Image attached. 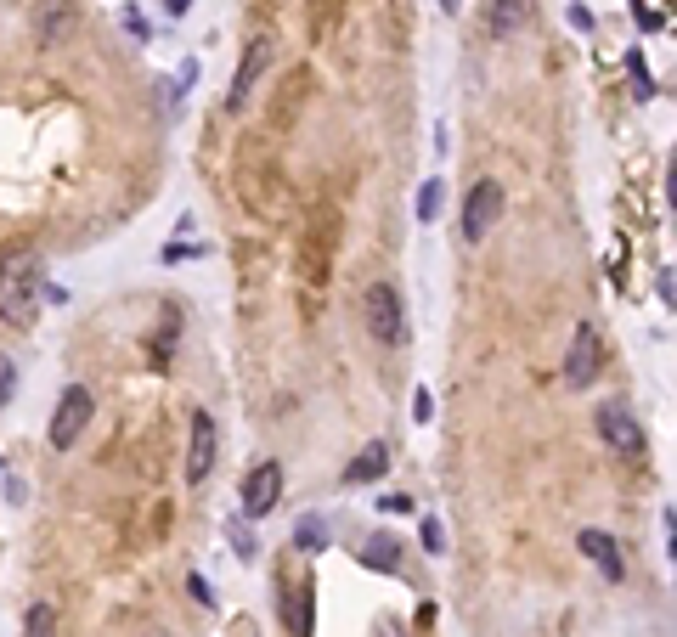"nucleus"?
<instances>
[{
  "label": "nucleus",
  "instance_id": "f257e3e1",
  "mask_svg": "<svg viewBox=\"0 0 677 637\" xmlns=\"http://www.w3.org/2000/svg\"><path fill=\"white\" fill-rule=\"evenodd\" d=\"M46 294V265L34 249H6L0 254V322L6 327H29Z\"/></svg>",
  "mask_w": 677,
  "mask_h": 637
},
{
  "label": "nucleus",
  "instance_id": "f03ea898",
  "mask_svg": "<svg viewBox=\"0 0 677 637\" xmlns=\"http://www.w3.org/2000/svg\"><path fill=\"white\" fill-rule=\"evenodd\" d=\"M362 316H367V333H373L384 350H401V344H407V311H401V294H395V282H367Z\"/></svg>",
  "mask_w": 677,
  "mask_h": 637
},
{
  "label": "nucleus",
  "instance_id": "7ed1b4c3",
  "mask_svg": "<svg viewBox=\"0 0 677 637\" xmlns=\"http://www.w3.org/2000/svg\"><path fill=\"white\" fill-rule=\"evenodd\" d=\"M91 412H96V395H91L85 384H68L63 395H57V412H51V429H46L51 451H68V446H74V440L85 435Z\"/></svg>",
  "mask_w": 677,
  "mask_h": 637
},
{
  "label": "nucleus",
  "instance_id": "20e7f679",
  "mask_svg": "<svg viewBox=\"0 0 677 637\" xmlns=\"http://www.w3.org/2000/svg\"><path fill=\"white\" fill-rule=\"evenodd\" d=\"M503 203H508L503 181H474L469 198H463V243H486L491 226L503 220Z\"/></svg>",
  "mask_w": 677,
  "mask_h": 637
},
{
  "label": "nucleus",
  "instance_id": "39448f33",
  "mask_svg": "<svg viewBox=\"0 0 677 637\" xmlns=\"http://www.w3.org/2000/svg\"><path fill=\"white\" fill-rule=\"evenodd\" d=\"M277 502H283V463L277 457H266V463H254L249 474H243V519H266V513H277Z\"/></svg>",
  "mask_w": 677,
  "mask_h": 637
},
{
  "label": "nucleus",
  "instance_id": "423d86ee",
  "mask_svg": "<svg viewBox=\"0 0 677 637\" xmlns=\"http://www.w3.org/2000/svg\"><path fill=\"white\" fill-rule=\"evenodd\" d=\"M215 463H221V423L209 418V412H192V440H187V485L192 491L215 474Z\"/></svg>",
  "mask_w": 677,
  "mask_h": 637
},
{
  "label": "nucleus",
  "instance_id": "0eeeda50",
  "mask_svg": "<svg viewBox=\"0 0 677 637\" xmlns=\"http://www.w3.org/2000/svg\"><path fill=\"white\" fill-rule=\"evenodd\" d=\"M599 373H604V344H599V333L593 327H576L570 333V356H565V389H593L599 384Z\"/></svg>",
  "mask_w": 677,
  "mask_h": 637
},
{
  "label": "nucleus",
  "instance_id": "6e6552de",
  "mask_svg": "<svg viewBox=\"0 0 677 637\" xmlns=\"http://www.w3.org/2000/svg\"><path fill=\"white\" fill-rule=\"evenodd\" d=\"M599 435H604V446L610 451H621V457H644L649 451V435H644V423L632 418L627 406H599Z\"/></svg>",
  "mask_w": 677,
  "mask_h": 637
},
{
  "label": "nucleus",
  "instance_id": "1a4fd4ad",
  "mask_svg": "<svg viewBox=\"0 0 677 637\" xmlns=\"http://www.w3.org/2000/svg\"><path fill=\"white\" fill-rule=\"evenodd\" d=\"M576 547H582V559H593V564H599V575H604V581H621V575H627V559H621V542H615L610 530L587 525L582 536H576Z\"/></svg>",
  "mask_w": 677,
  "mask_h": 637
},
{
  "label": "nucleus",
  "instance_id": "9d476101",
  "mask_svg": "<svg viewBox=\"0 0 677 637\" xmlns=\"http://www.w3.org/2000/svg\"><path fill=\"white\" fill-rule=\"evenodd\" d=\"M266 63H271V46L266 40H254L249 46V57L237 63V79H232V96H226V108L232 113H243V102H249V91H254V79L266 74Z\"/></svg>",
  "mask_w": 677,
  "mask_h": 637
},
{
  "label": "nucleus",
  "instance_id": "9b49d317",
  "mask_svg": "<svg viewBox=\"0 0 677 637\" xmlns=\"http://www.w3.org/2000/svg\"><path fill=\"white\" fill-rule=\"evenodd\" d=\"M384 468H390V446L373 440V446H362L345 463V485H373V480H384Z\"/></svg>",
  "mask_w": 677,
  "mask_h": 637
},
{
  "label": "nucleus",
  "instance_id": "f8f14e48",
  "mask_svg": "<svg viewBox=\"0 0 677 637\" xmlns=\"http://www.w3.org/2000/svg\"><path fill=\"white\" fill-rule=\"evenodd\" d=\"M362 564L367 570H401V542H395L390 530H378V536H367V547H362Z\"/></svg>",
  "mask_w": 677,
  "mask_h": 637
},
{
  "label": "nucleus",
  "instance_id": "ddd939ff",
  "mask_svg": "<svg viewBox=\"0 0 677 637\" xmlns=\"http://www.w3.org/2000/svg\"><path fill=\"white\" fill-rule=\"evenodd\" d=\"M525 17H531V0H497V6H491V34H497V40H508Z\"/></svg>",
  "mask_w": 677,
  "mask_h": 637
},
{
  "label": "nucleus",
  "instance_id": "4468645a",
  "mask_svg": "<svg viewBox=\"0 0 677 637\" xmlns=\"http://www.w3.org/2000/svg\"><path fill=\"white\" fill-rule=\"evenodd\" d=\"M23 637H57V609H51V604H29V615H23Z\"/></svg>",
  "mask_w": 677,
  "mask_h": 637
},
{
  "label": "nucleus",
  "instance_id": "2eb2a0df",
  "mask_svg": "<svg viewBox=\"0 0 677 637\" xmlns=\"http://www.w3.org/2000/svg\"><path fill=\"white\" fill-rule=\"evenodd\" d=\"M294 547H300V553H322V547H328V525H322V519H300Z\"/></svg>",
  "mask_w": 677,
  "mask_h": 637
},
{
  "label": "nucleus",
  "instance_id": "dca6fc26",
  "mask_svg": "<svg viewBox=\"0 0 677 637\" xmlns=\"http://www.w3.org/2000/svg\"><path fill=\"white\" fill-rule=\"evenodd\" d=\"M441 203H446V181H424V187H418V220H435L441 215Z\"/></svg>",
  "mask_w": 677,
  "mask_h": 637
},
{
  "label": "nucleus",
  "instance_id": "f3484780",
  "mask_svg": "<svg viewBox=\"0 0 677 637\" xmlns=\"http://www.w3.org/2000/svg\"><path fill=\"white\" fill-rule=\"evenodd\" d=\"M226 536H232V553H237V559H254V553H260V542H254V530H249V519H243V513L226 525Z\"/></svg>",
  "mask_w": 677,
  "mask_h": 637
},
{
  "label": "nucleus",
  "instance_id": "a211bd4d",
  "mask_svg": "<svg viewBox=\"0 0 677 637\" xmlns=\"http://www.w3.org/2000/svg\"><path fill=\"white\" fill-rule=\"evenodd\" d=\"M627 74H632V85H638V96H655V79H649L644 51H627Z\"/></svg>",
  "mask_w": 677,
  "mask_h": 637
},
{
  "label": "nucleus",
  "instance_id": "6ab92c4d",
  "mask_svg": "<svg viewBox=\"0 0 677 637\" xmlns=\"http://www.w3.org/2000/svg\"><path fill=\"white\" fill-rule=\"evenodd\" d=\"M12 395H17V361L0 350V412L12 406Z\"/></svg>",
  "mask_w": 677,
  "mask_h": 637
},
{
  "label": "nucleus",
  "instance_id": "aec40b11",
  "mask_svg": "<svg viewBox=\"0 0 677 637\" xmlns=\"http://www.w3.org/2000/svg\"><path fill=\"white\" fill-rule=\"evenodd\" d=\"M418 542H424L429 553H446V530H441V519H429V513H424V525H418Z\"/></svg>",
  "mask_w": 677,
  "mask_h": 637
},
{
  "label": "nucleus",
  "instance_id": "412c9836",
  "mask_svg": "<svg viewBox=\"0 0 677 637\" xmlns=\"http://www.w3.org/2000/svg\"><path fill=\"white\" fill-rule=\"evenodd\" d=\"M412 418H418V423L435 418V395H429V389H418V395H412Z\"/></svg>",
  "mask_w": 677,
  "mask_h": 637
},
{
  "label": "nucleus",
  "instance_id": "4be33fe9",
  "mask_svg": "<svg viewBox=\"0 0 677 637\" xmlns=\"http://www.w3.org/2000/svg\"><path fill=\"white\" fill-rule=\"evenodd\" d=\"M187 592H192V598H198L204 609H215V592H209V581H204V575H187Z\"/></svg>",
  "mask_w": 677,
  "mask_h": 637
},
{
  "label": "nucleus",
  "instance_id": "5701e85b",
  "mask_svg": "<svg viewBox=\"0 0 677 637\" xmlns=\"http://www.w3.org/2000/svg\"><path fill=\"white\" fill-rule=\"evenodd\" d=\"M632 17H638V29H644V34L666 29V17H661V12H649V6H632Z\"/></svg>",
  "mask_w": 677,
  "mask_h": 637
},
{
  "label": "nucleus",
  "instance_id": "b1692460",
  "mask_svg": "<svg viewBox=\"0 0 677 637\" xmlns=\"http://www.w3.org/2000/svg\"><path fill=\"white\" fill-rule=\"evenodd\" d=\"M655 288H661V305H672V294H677V288H672V265H661V277H655Z\"/></svg>",
  "mask_w": 677,
  "mask_h": 637
},
{
  "label": "nucleus",
  "instance_id": "393cba45",
  "mask_svg": "<svg viewBox=\"0 0 677 637\" xmlns=\"http://www.w3.org/2000/svg\"><path fill=\"white\" fill-rule=\"evenodd\" d=\"M378 508H390V513H412V497H378Z\"/></svg>",
  "mask_w": 677,
  "mask_h": 637
},
{
  "label": "nucleus",
  "instance_id": "a878e982",
  "mask_svg": "<svg viewBox=\"0 0 677 637\" xmlns=\"http://www.w3.org/2000/svg\"><path fill=\"white\" fill-rule=\"evenodd\" d=\"M187 6H192V0H164V12H170V17H187Z\"/></svg>",
  "mask_w": 677,
  "mask_h": 637
}]
</instances>
